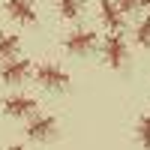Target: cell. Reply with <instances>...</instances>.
<instances>
[{
    "instance_id": "1",
    "label": "cell",
    "mask_w": 150,
    "mask_h": 150,
    "mask_svg": "<svg viewBox=\"0 0 150 150\" xmlns=\"http://www.w3.org/2000/svg\"><path fill=\"white\" fill-rule=\"evenodd\" d=\"M33 78L39 87H45V90H66L69 87V72L63 66L57 63H39L33 66Z\"/></svg>"
},
{
    "instance_id": "2",
    "label": "cell",
    "mask_w": 150,
    "mask_h": 150,
    "mask_svg": "<svg viewBox=\"0 0 150 150\" xmlns=\"http://www.w3.org/2000/svg\"><path fill=\"white\" fill-rule=\"evenodd\" d=\"M27 75H33V63L27 57H12L0 66V81L3 84H24Z\"/></svg>"
},
{
    "instance_id": "3",
    "label": "cell",
    "mask_w": 150,
    "mask_h": 150,
    "mask_svg": "<svg viewBox=\"0 0 150 150\" xmlns=\"http://www.w3.org/2000/svg\"><path fill=\"white\" fill-rule=\"evenodd\" d=\"M27 138L30 141H39V144H45V141H51L54 135H57V120L51 117V114H39V117H30V123H27Z\"/></svg>"
},
{
    "instance_id": "4",
    "label": "cell",
    "mask_w": 150,
    "mask_h": 150,
    "mask_svg": "<svg viewBox=\"0 0 150 150\" xmlns=\"http://www.w3.org/2000/svg\"><path fill=\"white\" fill-rule=\"evenodd\" d=\"M102 54H105V63H108L111 69H120L123 63H126V57H129V51H126V39H123L120 33L105 36V42H102Z\"/></svg>"
},
{
    "instance_id": "5",
    "label": "cell",
    "mask_w": 150,
    "mask_h": 150,
    "mask_svg": "<svg viewBox=\"0 0 150 150\" xmlns=\"http://www.w3.org/2000/svg\"><path fill=\"white\" fill-rule=\"evenodd\" d=\"M3 111H6L9 117L24 120V117H30L33 111H36V99L30 93H12V96L3 99Z\"/></svg>"
},
{
    "instance_id": "6",
    "label": "cell",
    "mask_w": 150,
    "mask_h": 150,
    "mask_svg": "<svg viewBox=\"0 0 150 150\" xmlns=\"http://www.w3.org/2000/svg\"><path fill=\"white\" fill-rule=\"evenodd\" d=\"M63 48L72 54H90L96 48V33L93 30H72L63 36Z\"/></svg>"
},
{
    "instance_id": "7",
    "label": "cell",
    "mask_w": 150,
    "mask_h": 150,
    "mask_svg": "<svg viewBox=\"0 0 150 150\" xmlns=\"http://www.w3.org/2000/svg\"><path fill=\"white\" fill-rule=\"evenodd\" d=\"M3 9H6V15L12 21H18V24H36V6H33V0H6Z\"/></svg>"
},
{
    "instance_id": "8",
    "label": "cell",
    "mask_w": 150,
    "mask_h": 150,
    "mask_svg": "<svg viewBox=\"0 0 150 150\" xmlns=\"http://www.w3.org/2000/svg\"><path fill=\"white\" fill-rule=\"evenodd\" d=\"M99 18H102V24H105L111 33H120L123 30V12L117 9L114 0H102V6H99Z\"/></svg>"
},
{
    "instance_id": "9",
    "label": "cell",
    "mask_w": 150,
    "mask_h": 150,
    "mask_svg": "<svg viewBox=\"0 0 150 150\" xmlns=\"http://www.w3.org/2000/svg\"><path fill=\"white\" fill-rule=\"evenodd\" d=\"M18 48H21V36L18 33H0V60H12L18 57Z\"/></svg>"
},
{
    "instance_id": "10",
    "label": "cell",
    "mask_w": 150,
    "mask_h": 150,
    "mask_svg": "<svg viewBox=\"0 0 150 150\" xmlns=\"http://www.w3.org/2000/svg\"><path fill=\"white\" fill-rule=\"evenodd\" d=\"M54 3H57V12L69 21H75L81 15V0H54Z\"/></svg>"
},
{
    "instance_id": "11",
    "label": "cell",
    "mask_w": 150,
    "mask_h": 150,
    "mask_svg": "<svg viewBox=\"0 0 150 150\" xmlns=\"http://www.w3.org/2000/svg\"><path fill=\"white\" fill-rule=\"evenodd\" d=\"M135 138H138V144L144 150H150V114H144L138 120V126H135Z\"/></svg>"
},
{
    "instance_id": "12",
    "label": "cell",
    "mask_w": 150,
    "mask_h": 150,
    "mask_svg": "<svg viewBox=\"0 0 150 150\" xmlns=\"http://www.w3.org/2000/svg\"><path fill=\"white\" fill-rule=\"evenodd\" d=\"M135 42L141 48H150V15H144V21H138V27H135Z\"/></svg>"
},
{
    "instance_id": "13",
    "label": "cell",
    "mask_w": 150,
    "mask_h": 150,
    "mask_svg": "<svg viewBox=\"0 0 150 150\" xmlns=\"http://www.w3.org/2000/svg\"><path fill=\"white\" fill-rule=\"evenodd\" d=\"M114 3H117L120 12H135L138 9V0H114Z\"/></svg>"
},
{
    "instance_id": "14",
    "label": "cell",
    "mask_w": 150,
    "mask_h": 150,
    "mask_svg": "<svg viewBox=\"0 0 150 150\" xmlns=\"http://www.w3.org/2000/svg\"><path fill=\"white\" fill-rule=\"evenodd\" d=\"M6 150H27V147H24V144H9Z\"/></svg>"
},
{
    "instance_id": "15",
    "label": "cell",
    "mask_w": 150,
    "mask_h": 150,
    "mask_svg": "<svg viewBox=\"0 0 150 150\" xmlns=\"http://www.w3.org/2000/svg\"><path fill=\"white\" fill-rule=\"evenodd\" d=\"M138 6H150V0H138Z\"/></svg>"
}]
</instances>
